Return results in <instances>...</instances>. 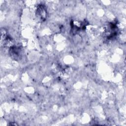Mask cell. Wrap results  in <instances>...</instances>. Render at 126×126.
<instances>
[{
  "instance_id": "cell-1",
  "label": "cell",
  "mask_w": 126,
  "mask_h": 126,
  "mask_svg": "<svg viewBox=\"0 0 126 126\" xmlns=\"http://www.w3.org/2000/svg\"><path fill=\"white\" fill-rule=\"evenodd\" d=\"M46 10L42 5H40L37 8V16L39 17V19L43 20L46 17Z\"/></svg>"
}]
</instances>
